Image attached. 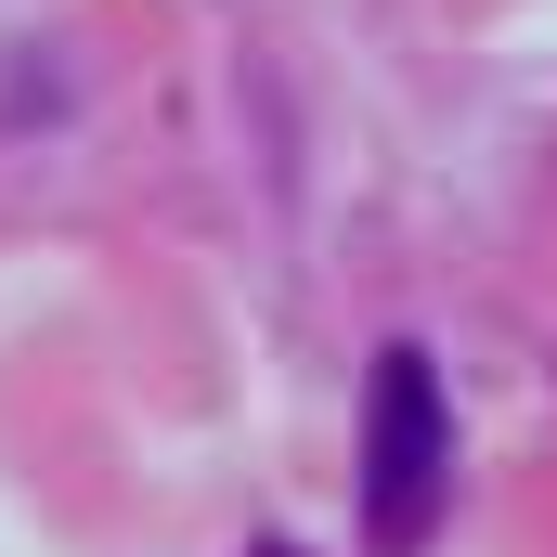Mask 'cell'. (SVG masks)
<instances>
[{"mask_svg":"<svg viewBox=\"0 0 557 557\" xmlns=\"http://www.w3.org/2000/svg\"><path fill=\"white\" fill-rule=\"evenodd\" d=\"M441 493H454V416H441L428 350L389 337L376 350V403H363V545L416 557L441 532Z\"/></svg>","mask_w":557,"mask_h":557,"instance_id":"cell-1","label":"cell"},{"mask_svg":"<svg viewBox=\"0 0 557 557\" xmlns=\"http://www.w3.org/2000/svg\"><path fill=\"white\" fill-rule=\"evenodd\" d=\"M260 557H285V545H260Z\"/></svg>","mask_w":557,"mask_h":557,"instance_id":"cell-2","label":"cell"}]
</instances>
